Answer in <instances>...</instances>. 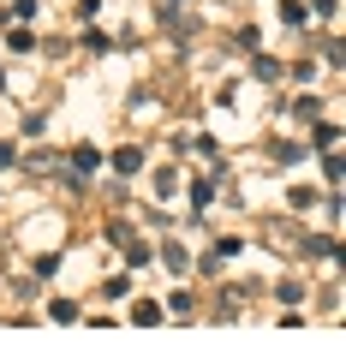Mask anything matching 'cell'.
I'll list each match as a JSON object with an SVG mask.
<instances>
[{"label":"cell","instance_id":"cell-1","mask_svg":"<svg viewBox=\"0 0 346 358\" xmlns=\"http://www.w3.org/2000/svg\"><path fill=\"white\" fill-rule=\"evenodd\" d=\"M96 167H102V150H96V143H78L72 150V173L84 179V173H96Z\"/></svg>","mask_w":346,"mask_h":358},{"label":"cell","instance_id":"cell-2","mask_svg":"<svg viewBox=\"0 0 346 358\" xmlns=\"http://www.w3.org/2000/svg\"><path fill=\"white\" fill-rule=\"evenodd\" d=\"M310 143H317V150H334V143H340V126H334V120H310Z\"/></svg>","mask_w":346,"mask_h":358},{"label":"cell","instance_id":"cell-3","mask_svg":"<svg viewBox=\"0 0 346 358\" xmlns=\"http://www.w3.org/2000/svg\"><path fill=\"white\" fill-rule=\"evenodd\" d=\"M161 317H167V310L155 305V299H143V305H131V322H138V329H155Z\"/></svg>","mask_w":346,"mask_h":358},{"label":"cell","instance_id":"cell-4","mask_svg":"<svg viewBox=\"0 0 346 358\" xmlns=\"http://www.w3.org/2000/svg\"><path fill=\"white\" fill-rule=\"evenodd\" d=\"M114 167H120V173H138V167H143V150H138V143H120V150H114Z\"/></svg>","mask_w":346,"mask_h":358},{"label":"cell","instance_id":"cell-5","mask_svg":"<svg viewBox=\"0 0 346 358\" xmlns=\"http://www.w3.org/2000/svg\"><path fill=\"white\" fill-rule=\"evenodd\" d=\"M161 263L173 268V275H185V268H192V257H185V245H161Z\"/></svg>","mask_w":346,"mask_h":358},{"label":"cell","instance_id":"cell-6","mask_svg":"<svg viewBox=\"0 0 346 358\" xmlns=\"http://www.w3.org/2000/svg\"><path fill=\"white\" fill-rule=\"evenodd\" d=\"M120 239H126V233H120ZM150 257H155V251H150V245H143V239H126V263H131V268H143V263H150Z\"/></svg>","mask_w":346,"mask_h":358},{"label":"cell","instance_id":"cell-7","mask_svg":"<svg viewBox=\"0 0 346 358\" xmlns=\"http://www.w3.org/2000/svg\"><path fill=\"white\" fill-rule=\"evenodd\" d=\"M305 257H329V263H334V257H340V245H334V239H305Z\"/></svg>","mask_w":346,"mask_h":358},{"label":"cell","instance_id":"cell-8","mask_svg":"<svg viewBox=\"0 0 346 358\" xmlns=\"http://www.w3.org/2000/svg\"><path fill=\"white\" fill-rule=\"evenodd\" d=\"M209 197H215V185L209 179H192V209H209Z\"/></svg>","mask_w":346,"mask_h":358},{"label":"cell","instance_id":"cell-9","mask_svg":"<svg viewBox=\"0 0 346 358\" xmlns=\"http://www.w3.org/2000/svg\"><path fill=\"white\" fill-rule=\"evenodd\" d=\"M317 114H322L317 96H298V102H293V120H317Z\"/></svg>","mask_w":346,"mask_h":358},{"label":"cell","instance_id":"cell-10","mask_svg":"<svg viewBox=\"0 0 346 358\" xmlns=\"http://www.w3.org/2000/svg\"><path fill=\"white\" fill-rule=\"evenodd\" d=\"M48 317H54V322H78V305H72V299H54Z\"/></svg>","mask_w":346,"mask_h":358},{"label":"cell","instance_id":"cell-11","mask_svg":"<svg viewBox=\"0 0 346 358\" xmlns=\"http://www.w3.org/2000/svg\"><path fill=\"white\" fill-rule=\"evenodd\" d=\"M281 24H305V0H281Z\"/></svg>","mask_w":346,"mask_h":358},{"label":"cell","instance_id":"cell-12","mask_svg":"<svg viewBox=\"0 0 346 358\" xmlns=\"http://www.w3.org/2000/svg\"><path fill=\"white\" fill-rule=\"evenodd\" d=\"M257 78H263V84H275V78H281V60H269V54H257Z\"/></svg>","mask_w":346,"mask_h":358},{"label":"cell","instance_id":"cell-13","mask_svg":"<svg viewBox=\"0 0 346 358\" xmlns=\"http://www.w3.org/2000/svg\"><path fill=\"white\" fill-rule=\"evenodd\" d=\"M6 48H13V54H30V48H36V36H30V30H13V36H6Z\"/></svg>","mask_w":346,"mask_h":358},{"label":"cell","instance_id":"cell-14","mask_svg":"<svg viewBox=\"0 0 346 358\" xmlns=\"http://www.w3.org/2000/svg\"><path fill=\"white\" fill-rule=\"evenodd\" d=\"M275 155H281V167H293V162H305V143H281Z\"/></svg>","mask_w":346,"mask_h":358},{"label":"cell","instance_id":"cell-15","mask_svg":"<svg viewBox=\"0 0 346 358\" xmlns=\"http://www.w3.org/2000/svg\"><path fill=\"white\" fill-rule=\"evenodd\" d=\"M305 13H322V18H340V0H310Z\"/></svg>","mask_w":346,"mask_h":358},{"label":"cell","instance_id":"cell-16","mask_svg":"<svg viewBox=\"0 0 346 358\" xmlns=\"http://www.w3.org/2000/svg\"><path fill=\"white\" fill-rule=\"evenodd\" d=\"M18 162V155H13V143H0V167H13Z\"/></svg>","mask_w":346,"mask_h":358}]
</instances>
